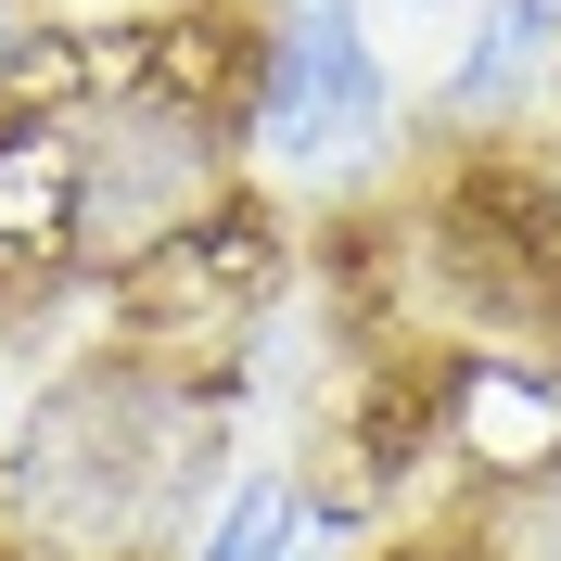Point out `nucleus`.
<instances>
[{
  "label": "nucleus",
  "mask_w": 561,
  "mask_h": 561,
  "mask_svg": "<svg viewBox=\"0 0 561 561\" xmlns=\"http://www.w3.org/2000/svg\"><path fill=\"white\" fill-rule=\"evenodd\" d=\"M243 179V90H217L179 51H128V65L65 115V255L77 268H153L192 243Z\"/></svg>",
  "instance_id": "nucleus-2"
},
{
  "label": "nucleus",
  "mask_w": 561,
  "mask_h": 561,
  "mask_svg": "<svg viewBox=\"0 0 561 561\" xmlns=\"http://www.w3.org/2000/svg\"><path fill=\"white\" fill-rule=\"evenodd\" d=\"M421 549H434V561H561V434H549L536 459L472 472Z\"/></svg>",
  "instance_id": "nucleus-5"
},
{
  "label": "nucleus",
  "mask_w": 561,
  "mask_h": 561,
  "mask_svg": "<svg viewBox=\"0 0 561 561\" xmlns=\"http://www.w3.org/2000/svg\"><path fill=\"white\" fill-rule=\"evenodd\" d=\"M230 497V396L192 357L77 345L0 434V549L13 561H192Z\"/></svg>",
  "instance_id": "nucleus-1"
},
{
  "label": "nucleus",
  "mask_w": 561,
  "mask_h": 561,
  "mask_svg": "<svg viewBox=\"0 0 561 561\" xmlns=\"http://www.w3.org/2000/svg\"><path fill=\"white\" fill-rule=\"evenodd\" d=\"M396 65L370 38V0H268L243 38V167L294 192H370L396 179Z\"/></svg>",
  "instance_id": "nucleus-3"
},
{
  "label": "nucleus",
  "mask_w": 561,
  "mask_h": 561,
  "mask_svg": "<svg viewBox=\"0 0 561 561\" xmlns=\"http://www.w3.org/2000/svg\"><path fill=\"white\" fill-rule=\"evenodd\" d=\"M383 13H409V26H421V13H472V0H370V26H383Z\"/></svg>",
  "instance_id": "nucleus-6"
},
{
  "label": "nucleus",
  "mask_w": 561,
  "mask_h": 561,
  "mask_svg": "<svg viewBox=\"0 0 561 561\" xmlns=\"http://www.w3.org/2000/svg\"><path fill=\"white\" fill-rule=\"evenodd\" d=\"M549 77H561V0H472V26L434 77V115L459 140H497L549 103Z\"/></svg>",
  "instance_id": "nucleus-4"
}]
</instances>
